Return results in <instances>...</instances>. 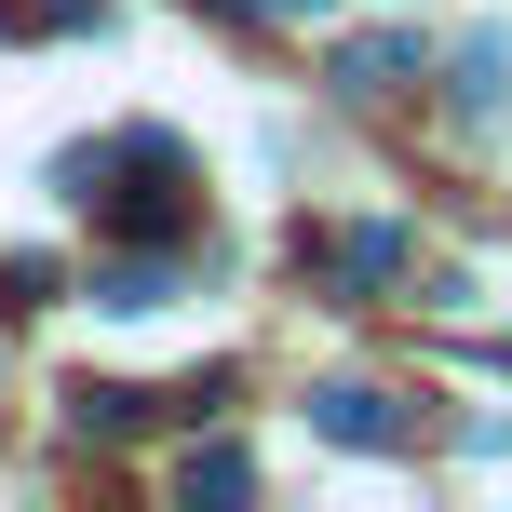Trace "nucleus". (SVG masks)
Listing matches in <instances>:
<instances>
[{"label":"nucleus","instance_id":"nucleus-6","mask_svg":"<svg viewBox=\"0 0 512 512\" xmlns=\"http://www.w3.org/2000/svg\"><path fill=\"white\" fill-rule=\"evenodd\" d=\"M176 486H189V499H243V486H256V459H243V445H203Z\"/></svg>","mask_w":512,"mask_h":512},{"label":"nucleus","instance_id":"nucleus-5","mask_svg":"<svg viewBox=\"0 0 512 512\" xmlns=\"http://www.w3.org/2000/svg\"><path fill=\"white\" fill-rule=\"evenodd\" d=\"M68 405H81V432H108V445H122V432H135V418H149V391H108V378H81V391H68Z\"/></svg>","mask_w":512,"mask_h":512},{"label":"nucleus","instance_id":"nucleus-4","mask_svg":"<svg viewBox=\"0 0 512 512\" xmlns=\"http://www.w3.org/2000/svg\"><path fill=\"white\" fill-rule=\"evenodd\" d=\"M162 297H176L162 256H108V270H95V310H162Z\"/></svg>","mask_w":512,"mask_h":512},{"label":"nucleus","instance_id":"nucleus-7","mask_svg":"<svg viewBox=\"0 0 512 512\" xmlns=\"http://www.w3.org/2000/svg\"><path fill=\"white\" fill-rule=\"evenodd\" d=\"M230 14H337V0H230Z\"/></svg>","mask_w":512,"mask_h":512},{"label":"nucleus","instance_id":"nucleus-2","mask_svg":"<svg viewBox=\"0 0 512 512\" xmlns=\"http://www.w3.org/2000/svg\"><path fill=\"white\" fill-rule=\"evenodd\" d=\"M310 432H337V445H364V459H391L418 418L391 405V391H364V378H324V391H310Z\"/></svg>","mask_w":512,"mask_h":512},{"label":"nucleus","instance_id":"nucleus-3","mask_svg":"<svg viewBox=\"0 0 512 512\" xmlns=\"http://www.w3.org/2000/svg\"><path fill=\"white\" fill-rule=\"evenodd\" d=\"M459 108H472V122L512 108V27H472V41H459Z\"/></svg>","mask_w":512,"mask_h":512},{"label":"nucleus","instance_id":"nucleus-1","mask_svg":"<svg viewBox=\"0 0 512 512\" xmlns=\"http://www.w3.org/2000/svg\"><path fill=\"white\" fill-rule=\"evenodd\" d=\"M68 189H81L122 243H176V230H189V149H176V135H108V149H68Z\"/></svg>","mask_w":512,"mask_h":512}]
</instances>
